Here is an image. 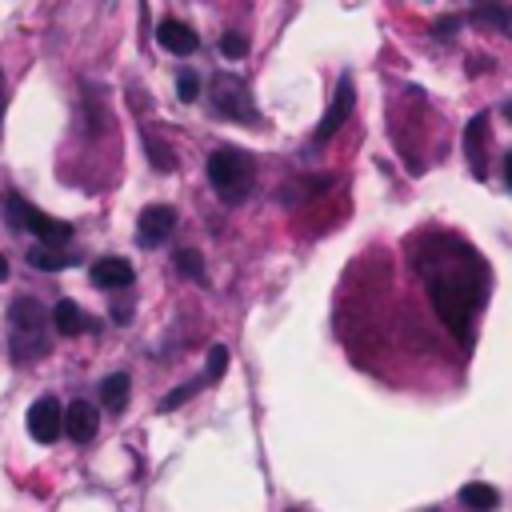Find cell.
I'll use <instances>...</instances> for the list:
<instances>
[{
    "label": "cell",
    "mask_w": 512,
    "mask_h": 512,
    "mask_svg": "<svg viewBox=\"0 0 512 512\" xmlns=\"http://www.w3.org/2000/svg\"><path fill=\"white\" fill-rule=\"evenodd\" d=\"M412 264L428 288L436 316L468 348L476 312L484 304V260L476 256V248L468 240H460L452 232H428L416 244Z\"/></svg>",
    "instance_id": "cell-1"
},
{
    "label": "cell",
    "mask_w": 512,
    "mask_h": 512,
    "mask_svg": "<svg viewBox=\"0 0 512 512\" xmlns=\"http://www.w3.org/2000/svg\"><path fill=\"white\" fill-rule=\"evenodd\" d=\"M8 328H12V360L32 364L48 352V312L40 300H32V296L12 300Z\"/></svg>",
    "instance_id": "cell-2"
},
{
    "label": "cell",
    "mask_w": 512,
    "mask_h": 512,
    "mask_svg": "<svg viewBox=\"0 0 512 512\" xmlns=\"http://www.w3.org/2000/svg\"><path fill=\"white\" fill-rule=\"evenodd\" d=\"M252 180H256V160L244 148L224 144L208 156V184L224 204H240L252 192Z\"/></svg>",
    "instance_id": "cell-3"
},
{
    "label": "cell",
    "mask_w": 512,
    "mask_h": 512,
    "mask_svg": "<svg viewBox=\"0 0 512 512\" xmlns=\"http://www.w3.org/2000/svg\"><path fill=\"white\" fill-rule=\"evenodd\" d=\"M208 96H212V108L224 116V120H240V124H260V112L252 104V92L240 76L232 72H216L212 84H208Z\"/></svg>",
    "instance_id": "cell-4"
},
{
    "label": "cell",
    "mask_w": 512,
    "mask_h": 512,
    "mask_svg": "<svg viewBox=\"0 0 512 512\" xmlns=\"http://www.w3.org/2000/svg\"><path fill=\"white\" fill-rule=\"evenodd\" d=\"M4 212H8V220H12V224L28 228V232H32V236H40L44 244H64V240L72 236V224H64V220H56V216L40 212L36 204H28V200H24V196H16V192H4Z\"/></svg>",
    "instance_id": "cell-5"
},
{
    "label": "cell",
    "mask_w": 512,
    "mask_h": 512,
    "mask_svg": "<svg viewBox=\"0 0 512 512\" xmlns=\"http://www.w3.org/2000/svg\"><path fill=\"white\" fill-rule=\"evenodd\" d=\"M352 104H356V84H352V72H340L336 92H332V104H328V112L320 116L316 132H312V144H328V140L336 136V128H344V120L352 116Z\"/></svg>",
    "instance_id": "cell-6"
},
{
    "label": "cell",
    "mask_w": 512,
    "mask_h": 512,
    "mask_svg": "<svg viewBox=\"0 0 512 512\" xmlns=\"http://www.w3.org/2000/svg\"><path fill=\"white\" fill-rule=\"evenodd\" d=\"M176 228V208L172 204H148L136 220V244L140 248H160Z\"/></svg>",
    "instance_id": "cell-7"
},
{
    "label": "cell",
    "mask_w": 512,
    "mask_h": 512,
    "mask_svg": "<svg viewBox=\"0 0 512 512\" xmlns=\"http://www.w3.org/2000/svg\"><path fill=\"white\" fill-rule=\"evenodd\" d=\"M28 432H32L36 444H52L64 432V408H60L56 396L32 400V408H28Z\"/></svg>",
    "instance_id": "cell-8"
},
{
    "label": "cell",
    "mask_w": 512,
    "mask_h": 512,
    "mask_svg": "<svg viewBox=\"0 0 512 512\" xmlns=\"http://www.w3.org/2000/svg\"><path fill=\"white\" fill-rule=\"evenodd\" d=\"M96 428H100V412H96L92 400H72V404L64 408V432H68L76 444H88V440L96 436Z\"/></svg>",
    "instance_id": "cell-9"
},
{
    "label": "cell",
    "mask_w": 512,
    "mask_h": 512,
    "mask_svg": "<svg viewBox=\"0 0 512 512\" xmlns=\"http://www.w3.org/2000/svg\"><path fill=\"white\" fill-rule=\"evenodd\" d=\"M484 140H488V112H476L464 128V156H468V168L476 180L488 176V164H484Z\"/></svg>",
    "instance_id": "cell-10"
},
{
    "label": "cell",
    "mask_w": 512,
    "mask_h": 512,
    "mask_svg": "<svg viewBox=\"0 0 512 512\" xmlns=\"http://www.w3.org/2000/svg\"><path fill=\"white\" fill-rule=\"evenodd\" d=\"M88 276H92V284H96V288H104V292L132 288V280H136L132 264H128V260H120V256H104V260H96Z\"/></svg>",
    "instance_id": "cell-11"
},
{
    "label": "cell",
    "mask_w": 512,
    "mask_h": 512,
    "mask_svg": "<svg viewBox=\"0 0 512 512\" xmlns=\"http://www.w3.org/2000/svg\"><path fill=\"white\" fill-rule=\"evenodd\" d=\"M156 44H160L164 52H172V56H188V52L200 48V36H196L184 20H160V28H156Z\"/></svg>",
    "instance_id": "cell-12"
},
{
    "label": "cell",
    "mask_w": 512,
    "mask_h": 512,
    "mask_svg": "<svg viewBox=\"0 0 512 512\" xmlns=\"http://www.w3.org/2000/svg\"><path fill=\"white\" fill-rule=\"evenodd\" d=\"M52 324H56L60 336H80V332L96 328V324L88 320V312H80L76 300H56V308H52Z\"/></svg>",
    "instance_id": "cell-13"
},
{
    "label": "cell",
    "mask_w": 512,
    "mask_h": 512,
    "mask_svg": "<svg viewBox=\"0 0 512 512\" xmlns=\"http://www.w3.org/2000/svg\"><path fill=\"white\" fill-rule=\"evenodd\" d=\"M468 20H480L496 32H504V36H512V4H504V0H472Z\"/></svg>",
    "instance_id": "cell-14"
},
{
    "label": "cell",
    "mask_w": 512,
    "mask_h": 512,
    "mask_svg": "<svg viewBox=\"0 0 512 512\" xmlns=\"http://www.w3.org/2000/svg\"><path fill=\"white\" fill-rule=\"evenodd\" d=\"M460 504L472 508V512H496L500 508V492L492 484H484V480H468L460 488Z\"/></svg>",
    "instance_id": "cell-15"
},
{
    "label": "cell",
    "mask_w": 512,
    "mask_h": 512,
    "mask_svg": "<svg viewBox=\"0 0 512 512\" xmlns=\"http://www.w3.org/2000/svg\"><path fill=\"white\" fill-rule=\"evenodd\" d=\"M128 388H132L128 372H112V376H104V380H100V400H104V408H108V412H120V408L128 404Z\"/></svg>",
    "instance_id": "cell-16"
},
{
    "label": "cell",
    "mask_w": 512,
    "mask_h": 512,
    "mask_svg": "<svg viewBox=\"0 0 512 512\" xmlns=\"http://www.w3.org/2000/svg\"><path fill=\"white\" fill-rule=\"evenodd\" d=\"M28 264H32V268H44V272H60V268H72L76 256H72V252H56L52 244H36V248L28 252Z\"/></svg>",
    "instance_id": "cell-17"
},
{
    "label": "cell",
    "mask_w": 512,
    "mask_h": 512,
    "mask_svg": "<svg viewBox=\"0 0 512 512\" xmlns=\"http://www.w3.org/2000/svg\"><path fill=\"white\" fill-rule=\"evenodd\" d=\"M144 148H148V156H152V168H156V172H172V168H176V160H172L168 144H160L148 128H144Z\"/></svg>",
    "instance_id": "cell-18"
},
{
    "label": "cell",
    "mask_w": 512,
    "mask_h": 512,
    "mask_svg": "<svg viewBox=\"0 0 512 512\" xmlns=\"http://www.w3.org/2000/svg\"><path fill=\"white\" fill-rule=\"evenodd\" d=\"M224 368H228V348H224V344H212V348H208V364H204V384L220 380Z\"/></svg>",
    "instance_id": "cell-19"
},
{
    "label": "cell",
    "mask_w": 512,
    "mask_h": 512,
    "mask_svg": "<svg viewBox=\"0 0 512 512\" xmlns=\"http://www.w3.org/2000/svg\"><path fill=\"white\" fill-rule=\"evenodd\" d=\"M200 388H204V376H200V380H188V384H180V388H172V392L160 400V412H172V408H180V404H184L192 392H200Z\"/></svg>",
    "instance_id": "cell-20"
},
{
    "label": "cell",
    "mask_w": 512,
    "mask_h": 512,
    "mask_svg": "<svg viewBox=\"0 0 512 512\" xmlns=\"http://www.w3.org/2000/svg\"><path fill=\"white\" fill-rule=\"evenodd\" d=\"M176 268H180V276H188V280H204V264H200V252H192V248L176 252Z\"/></svg>",
    "instance_id": "cell-21"
},
{
    "label": "cell",
    "mask_w": 512,
    "mask_h": 512,
    "mask_svg": "<svg viewBox=\"0 0 512 512\" xmlns=\"http://www.w3.org/2000/svg\"><path fill=\"white\" fill-rule=\"evenodd\" d=\"M176 92H180L184 104H192V100L200 96V80H196L192 68H180V72H176Z\"/></svg>",
    "instance_id": "cell-22"
},
{
    "label": "cell",
    "mask_w": 512,
    "mask_h": 512,
    "mask_svg": "<svg viewBox=\"0 0 512 512\" xmlns=\"http://www.w3.org/2000/svg\"><path fill=\"white\" fill-rule=\"evenodd\" d=\"M220 52L236 60V56H244V52H248V40H244V36H236V32H224V36H220Z\"/></svg>",
    "instance_id": "cell-23"
},
{
    "label": "cell",
    "mask_w": 512,
    "mask_h": 512,
    "mask_svg": "<svg viewBox=\"0 0 512 512\" xmlns=\"http://www.w3.org/2000/svg\"><path fill=\"white\" fill-rule=\"evenodd\" d=\"M504 180H508V192H512V152L504 156Z\"/></svg>",
    "instance_id": "cell-24"
},
{
    "label": "cell",
    "mask_w": 512,
    "mask_h": 512,
    "mask_svg": "<svg viewBox=\"0 0 512 512\" xmlns=\"http://www.w3.org/2000/svg\"><path fill=\"white\" fill-rule=\"evenodd\" d=\"M4 104H8V96H4V80H0V124H4Z\"/></svg>",
    "instance_id": "cell-25"
},
{
    "label": "cell",
    "mask_w": 512,
    "mask_h": 512,
    "mask_svg": "<svg viewBox=\"0 0 512 512\" xmlns=\"http://www.w3.org/2000/svg\"><path fill=\"white\" fill-rule=\"evenodd\" d=\"M4 276H8V260L0 256V280H4Z\"/></svg>",
    "instance_id": "cell-26"
},
{
    "label": "cell",
    "mask_w": 512,
    "mask_h": 512,
    "mask_svg": "<svg viewBox=\"0 0 512 512\" xmlns=\"http://www.w3.org/2000/svg\"><path fill=\"white\" fill-rule=\"evenodd\" d=\"M504 116H508V120H512V100H508V104H504Z\"/></svg>",
    "instance_id": "cell-27"
},
{
    "label": "cell",
    "mask_w": 512,
    "mask_h": 512,
    "mask_svg": "<svg viewBox=\"0 0 512 512\" xmlns=\"http://www.w3.org/2000/svg\"><path fill=\"white\" fill-rule=\"evenodd\" d=\"M424 512H440V508H424Z\"/></svg>",
    "instance_id": "cell-28"
},
{
    "label": "cell",
    "mask_w": 512,
    "mask_h": 512,
    "mask_svg": "<svg viewBox=\"0 0 512 512\" xmlns=\"http://www.w3.org/2000/svg\"><path fill=\"white\" fill-rule=\"evenodd\" d=\"M288 512H304V508H288Z\"/></svg>",
    "instance_id": "cell-29"
}]
</instances>
